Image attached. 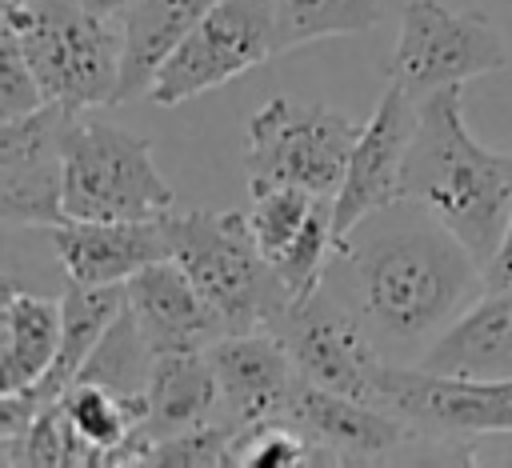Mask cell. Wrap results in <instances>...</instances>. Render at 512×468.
<instances>
[{
	"label": "cell",
	"mask_w": 512,
	"mask_h": 468,
	"mask_svg": "<svg viewBox=\"0 0 512 468\" xmlns=\"http://www.w3.org/2000/svg\"><path fill=\"white\" fill-rule=\"evenodd\" d=\"M324 288L356 312L384 360L416 364L480 300L484 268L436 216L396 200L336 240Z\"/></svg>",
	"instance_id": "1"
},
{
	"label": "cell",
	"mask_w": 512,
	"mask_h": 468,
	"mask_svg": "<svg viewBox=\"0 0 512 468\" xmlns=\"http://www.w3.org/2000/svg\"><path fill=\"white\" fill-rule=\"evenodd\" d=\"M460 88L464 84H452L420 100L400 200L436 216L484 268L512 216V152H492L468 132Z\"/></svg>",
	"instance_id": "2"
},
{
	"label": "cell",
	"mask_w": 512,
	"mask_h": 468,
	"mask_svg": "<svg viewBox=\"0 0 512 468\" xmlns=\"http://www.w3.org/2000/svg\"><path fill=\"white\" fill-rule=\"evenodd\" d=\"M172 260L192 276L200 296L224 320L228 332L268 328L292 300L256 244L248 212L192 208L164 212Z\"/></svg>",
	"instance_id": "3"
},
{
	"label": "cell",
	"mask_w": 512,
	"mask_h": 468,
	"mask_svg": "<svg viewBox=\"0 0 512 468\" xmlns=\"http://www.w3.org/2000/svg\"><path fill=\"white\" fill-rule=\"evenodd\" d=\"M28 64L48 100L72 108L116 104L124 68V16L96 12L80 0H24L4 4Z\"/></svg>",
	"instance_id": "4"
},
{
	"label": "cell",
	"mask_w": 512,
	"mask_h": 468,
	"mask_svg": "<svg viewBox=\"0 0 512 468\" xmlns=\"http://www.w3.org/2000/svg\"><path fill=\"white\" fill-rule=\"evenodd\" d=\"M360 128V120L332 104H304L292 96L264 100L244 136L248 192L292 184L312 196H336Z\"/></svg>",
	"instance_id": "5"
},
{
	"label": "cell",
	"mask_w": 512,
	"mask_h": 468,
	"mask_svg": "<svg viewBox=\"0 0 512 468\" xmlns=\"http://www.w3.org/2000/svg\"><path fill=\"white\" fill-rule=\"evenodd\" d=\"M176 196L152 160V140L116 124L84 120L64 136V212L76 220H152Z\"/></svg>",
	"instance_id": "6"
},
{
	"label": "cell",
	"mask_w": 512,
	"mask_h": 468,
	"mask_svg": "<svg viewBox=\"0 0 512 468\" xmlns=\"http://www.w3.org/2000/svg\"><path fill=\"white\" fill-rule=\"evenodd\" d=\"M508 48L484 12H456L440 0H408L400 12V36L384 64L416 104L440 88L468 84L472 76L504 72Z\"/></svg>",
	"instance_id": "7"
},
{
	"label": "cell",
	"mask_w": 512,
	"mask_h": 468,
	"mask_svg": "<svg viewBox=\"0 0 512 468\" xmlns=\"http://www.w3.org/2000/svg\"><path fill=\"white\" fill-rule=\"evenodd\" d=\"M276 52V24H272V0H216L200 24L176 44V52L160 64L148 100L160 108L184 104L208 88H220Z\"/></svg>",
	"instance_id": "8"
},
{
	"label": "cell",
	"mask_w": 512,
	"mask_h": 468,
	"mask_svg": "<svg viewBox=\"0 0 512 468\" xmlns=\"http://www.w3.org/2000/svg\"><path fill=\"white\" fill-rule=\"evenodd\" d=\"M268 332H276L284 340V348L296 360L304 380L344 392V396H356V400L384 404L380 400V368L388 360L380 356V348L372 344V336L364 332L356 312L324 284L308 300L288 304L268 324Z\"/></svg>",
	"instance_id": "9"
},
{
	"label": "cell",
	"mask_w": 512,
	"mask_h": 468,
	"mask_svg": "<svg viewBox=\"0 0 512 468\" xmlns=\"http://www.w3.org/2000/svg\"><path fill=\"white\" fill-rule=\"evenodd\" d=\"M84 108L48 100L28 116L0 120V220L52 228L64 212V136Z\"/></svg>",
	"instance_id": "10"
},
{
	"label": "cell",
	"mask_w": 512,
	"mask_h": 468,
	"mask_svg": "<svg viewBox=\"0 0 512 468\" xmlns=\"http://www.w3.org/2000/svg\"><path fill=\"white\" fill-rule=\"evenodd\" d=\"M380 400L400 412L416 436H492L512 432V376L480 380V376H448L428 372L420 364H384L380 368Z\"/></svg>",
	"instance_id": "11"
},
{
	"label": "cell",
	"mask_w": 512,
	"mask_h": 468,
	"mask_svg": "<svg viewBox=\"0 0 512 468\" xmlns=\"http://www.w3.org/2000/svg\"><path fill=\"white\" fill-rule=\"evenodd\" d=\"M416 124H420V104L400 84L388 80L384 96L376 100V112L360 128V140L348 156V172L332 196L336 240H344L364 216L400 200L404 160H408Z\"/></svg>",
	"instance_id": "12"
},
{
	"label": "cell",
	"mask_w": 512,
	"mask_h": 468,
	"mask_svg": "<svg viewBox=\"0 0 512 468\" xmlns=\"http://www.w3.org/2000/svg\"><path fill=\"white\" fill-rule=\"evenodd\" d=\"M208 360L220 380V400L224 416L236 424H280L296 388H300V368L288 356L284 340L268 328L252 332H228L208 348Z\"/></svg>",
	"instance_id": "13"
},
{
	"label": "cell",
	"mask_w": 512,
	"mask_h": 468,
	"mask_svg": "<svg viewBox=\"0 0 512 468\" xmlns=\"http://www.w3.org/2000/svg\"><path fill=\"white\" fill-rule=\"evenodd\" d=\"M48 244L56 260L64 264L68 280L104 288V284H128L140 268L168 260V224L164 216L152 220H76L64 216L48 228Z\"/></svg>",
	"instance_id": "14"
},
{
	"label": "cell",
	"mask_w": 512,
	"mask_h": 468,
	"mask_svg": "<svg viewBox=\"0 0 512 468\" xmlns=\"http://www.w3.org/2000/svg\"><path fill=\"white\" fill-rule=\"evenodd\" d=\"M124 296H128V308H132V316H136V324H140V332L156 356L204 352L220 336H228L224 320L212 312V304L200 296L192 276L172 256L140 268L124 284Z\"/></svg>",
	"instance_id": "15"
},
{
	"label": "cell",
	"mask_w": 512,
	"mask_h": 468,
	"mask_svg": "<svg viewBox=\"0 0 512 468\" xmlns=\"http://www.w3.org/2000/svg\"><path fill=\"white\" fill-rule=\"evenodd\" d=\"M280 424H292L304 436L328 444L340 460H380L416 436V428L400 412L320 388L312 380H300Z\"/></svg>",
	"instance_id": "16"
},
{
	"label": "cell",
	"mask_w": 512,
	"mask_h": 468,
	"mask_svg": "<svg viewBox=\"0 0 512 468\" xmlns=\"http://www.w3.org/2000/svg\"><path fill=\"white\" fill-rule=\"evenodd\" d=\"M212 416H224V400H220V380L208 360V348L204 352H164L152 364L148 416L120 448L108 452V464H144L152 440L196 428Z\"/></svg>",
	"instance_id": "17"
},
{
	"label": "cell",
	"mask_w": 512,
	"mask_h": 468,
	"mask_svg": "<svg viewBox=\"0 0 512 468\" xmlns=\"http://www.w3.org/2000/svg\"><path fill=\"white\" fill-rule=\"evenodd\" d=\"M428 372L508 380L512 376V288H484L448 332L416 360Z\"/></svg>",
	"instance_id": "18"
},
{
	"label": "cell",
	"mask_w": 512,
	"mask_h": 468,
	"mask_svg": "<svg viewBox=\"0 0 512 468\" xmlns=\"http://www.w3.org/2000/svg\"><path fill=\"white\" fill-rule=\"evenodd\" d=\"M60 304H64V332H60V348H56V356H52L48 372H44L36 384H28V388H20V392H16L32 412H40L44 404L60 400V396L76 384L80 368L88 364L92 348L100 344V336L108 332V324L120 316V308L128 304V296H124V284L88 288V284L68 280V288H64Z\"/></svg>",
	"instance_id": "19"
},
{
	"label": "cell",
	"mask_w": 512,
	"mask_h": 468,
	"mask_svg": "<svg viewBox=\"0 0 512 468\" xmlns=\"http://www.w3.org/2000/svg\"><path fill=\"white\" fill-rule=\"evenodd\" d=\"M216 0H136L124 12V68L116 104L148 96L160 64L176 52V44L200 24V16Z\"/></svg>",
	"instance_id": "20"
},
{
	"label": "cell",
	"mask_w": 512,
	"mask_h": 468,
	"mask_svg": "<svg viewBox=\"0 0 512 468\" xmlns=\"http://www.w3.org/2000/svg\"><path fill=\"white\" fill-rule=\"evenodd\" d=\"M64 332V304L52 296L20 292L4 280V352H0V392H20L36 384Z\"/></svg>",
	"instance_id": "21"
},
{
	"label": "cell",
	"mask_w": 512,
	"mask_h": 468,
	"mask_svg": "<svg viewBox=\"0 0 512 468\" xmlns=\"http://www.w3.org/2000/svg\"><path fill=\"white\" fill-rule=\"evenodd\" d=\"M0 464H40V468H60V464H76V468H88V464H108L104 448L92 444L84 432L72 428L68 412L60 400L44 404L32 424L20 432V436H0Z\"/></svg>",
	"instance_id": "22"
},
{
	"label": "cell",
	"mask_w": 512,
	"mask_h": 468,
	"mask_svg": "<svg viewBox=\"0 0 512 468\" xmlns=\"http://www.w3.org/2000/svg\"><path fill=\"white\" fill-rule=\"evenodd\" d=\"M384 12V0H272L276 52L304 48L328 36L368 32Z\"/></svg>",
	"instance_id": "23"
},
{
	"label": "cell",
	"mask_w": 512,
	"mask_h": 468,
	"mask_svg": "<svg viewBox=\"0 0 512 468\" xmlns=\"http://www.w3.org/2000/svg\"><path fill=\"white\" fill-rule=\"evenodd\" d=\"M152 364H156V352L152 344L144 340L132 308L124 304L120 316L108 324V332L100 336V344L92 348L88 364L80 368L76 380H92V384H104L120 396H148V380H152Z\"/></svg>",
	"instance_id": "24"
},
{
	"label": "cell",
	"mask_w": 512,
	"mask_h": 468,
	"mask_svg": "<svg viewBox=\"0 0 512 468\" xmlns=\"http://www.w3.org/2000/svg\"><path fill=\"white\" fill-rule=\"evenodd\" d=\"M68 420L76 432H84L92 444L104 448V456L112 448H120L148 416V396H120L104 384L92 380H76L64 396H60Z\"/></svg>",
	"instance_id": "25"
},
{
	"label": "cell",
	"mask_w": 512,
	"mask_h": 468,
	"mask_svg": "<svg viewBox=\"0 0 512 468\" xmlns=\"http://www.w3.org/2000/svg\"><path fill=\"white\" fill-rule=\"evenodd\" d=\"M244 424H236L232 416H212L196 428L160 436L148 444V460L144 464H168V468H216V464H232V448Z\"/></svg>",
	"instance_id": "26"
},
{
	"label": "cell",
	"mask_w": 512,
	"mask_h": 468,
	"mask_svg": "<svg viewBox=\"0 0 512 468\" xmlns=\"http://www.w3.org/2000/svg\"><path fill=\"white\" fill-rule=\"evenodd\" d=\"M312 204H316V196L304 192V188H292V184L268 188V192H256V196H252L248 224H252V232H256L260 252L268 256V264H276L280 252L300 236V228H304Z\"/></svg>",
	"instance_id": "27"
},
{
	"label": "cell",
	"mask_w": 512,
	"mask_h": 468,
	"mask_svg": "<svg viewBox=\"0 0 512 468\" xmlns=\"http://www.w3.org/2000/svg\"><path fill=\"white\" fill-rule=\"evenodd\" d=\"M40 104H48V96L28 64V52H24L16 28L4 20V28H0V120L28 116Z\"/></svg>",
	"instance_id": "28"
},
{
	"label": "cell",
	"mask_w": 512,
	"mask_h": 468,
	"mask_svg": "<svg viewBox=\"0 0 512 468\" xmlns=\"http://www.w3.org/2000/svg\"><path fill=\"white\" fill-rule=\"evenodd\" d=\"M484 288H512V216H508V228H504L496 256L484 264Z\"/></svg>",
	"instance_id": "29"
},
{
	"label": "cell",
	"mask_w": 512,
	"mask_h": 468,
	"mask_svg": "<svg viewBox=\"0 0 512 468\" xmlns=\"http://www.w3.org/2000/svg\"><path fill=\"white\" fill-rule=\"evenodd\" d=\"M80 4H88V8H96V12H112V16H124L136 0H80Z\"/></svg>",
	"instance_id": "30"
},
{
	"label": "cell",
	"mask_w": 512,
	"mask_h": 468,
	"mask_svg": "<svg viewBox=\"0 0 512 468\" xmlns=\"http://www.w3.org/2000/svg\"><path fill=\"white\" fill-rule=\"evenodd\" d=\"M4 4H24V0H4Z\"/></svg>",
	"instance_id": "31"
}]
</instances>
